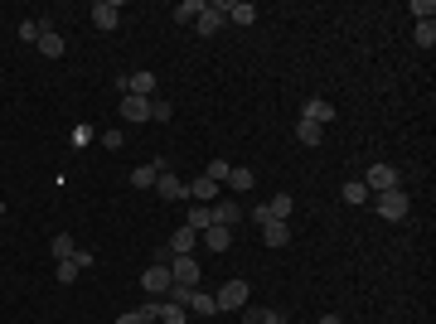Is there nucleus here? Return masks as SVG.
<instances>
[{
	"label": "nucleus",
	"instance_id": "33",
	"mask_svg": "<svg viewBox=\"0 0 436 324\" xmlns=\"http://www.w3.org/2000/svg\"><path fill=\"white\" fill-rule=\"evenodd\" d=\"M412 15H417V25H422V20H432V15H436V5H432V0H412Z\"/></svg>",
	"mask_w": 436,
	"mask_h": 324
},
{
	"label": "nucleus",
	"instance_id": "26",
	"mask_svg": "<svg viewBox=\"0 0 436 324\" xmlns=\"http://www.w3.org/2000/svg\"><path fill=\"white\" fill-rule=\"evenodd\" d=\"M369 199H374V194L364 189V179H349V184H344V203H369Z\"/></svg>",
	"mask_w": 436,
	"mask_h": 324
},
{
	"label": "nucleus",
	"instance_id": "37",
	"mask_svg": "<svg viewBox=\"0 0 436 324\" xmlns=\"http://www.w3.org/2000/svg\"><path fill=\"white\" fill-rule=\"evenodd\" d=\"M116 324H146V320H141V310H131V315H116Z\"/></svg>",
	"mask_w": 436,
	"mask_h": 324
},
{
	"label": "nucleus",
	"instance_id": "29",
	"mask_svg": "<svg viewBox=\"0 0 436 324\" xmlns=\"http://www.w3.org/2000/svg\"><path fill=\"white\" fill-rule=\"evenodd\" d=\"M185 228H194V233L214 228V218H209V208H190V218H185Z\"/></svg>",
	"mask_w": 436,
	"mask_h": 324
},
{
	"label": "nucleus",
	"instance_id": "10",
	"mask_svg": "<svg viewBox=\"0 0 436 324\" xmlns=\"http://www.w3.org/2000/svg\"><path fill=\"white\" fill-rule=\"evenodd\" d=\"M126 92H131V97H156V73H151V68L131 73V78H126Z\"/></svg>",
	"mask_w": 436,
	"mask_h": 324
},
{
	"label": "nucleus",
	"instance_id": "9",
	"mask_svg": "<svg viewBox=\"0 0 436 324\" xmlns=\"http://www.w3.org/2000/svg\"><path fill=\"white\" fill-rule=\"evenodd\" d=\"M223 20H233V25H252V20H257V5H252V0H223Z\"/></svg>",
	"mask_w": 436,
	"mask_h": 324
},
{
	"label": "nucleus",
	"instance_id": "32",
	"mask_svg": "<svg viewBox=\"0 0 436 324\" xmlns=\"http://www.w3.org/2000/svg\"><path fill=\"white\" fill-rule=\"evenodd\" d=\"M78 281V262H58V286H73Z\"/></svg>",
	"mask_w": 436,
	"mask_h": 324
},
{
	"label": "nucleus",
	"instance_id": "8",
	"mask_svg": "<svg viewBox=\"0 0 436 324\" xmlns=\"http://www.w3.org/2000/svg\"><path fill=\"white\" fill-rule=\"evenodd\" d=\"M194 29H199L204 39H214L218 29H223V5H209V0H204V15L194 20Z\"/></svg>",
	"mask_w": 436,
	"mask_h": 324
},
{
	"label": "nucleus",
	"instance_id": "28",
	"mask_svg": "<svg viewBox=\"0 0 436 324\" xmlns=\"http://www.w3.org/2000/svg\"><path fill=\"white\" fill-rule=\"evenodd\" d=\"M276 320H281L276 310H247L243 305V324H276Z\"/></svg>",
	"mask_w": 436,
	"mask_h": 324
},
{
	"label": "nucleus",
	"instance_id": "15",
	"mask_svg": "<svg viewBox=\"0 0 436 324\" xmlns=\"http://www.w3.org/2000/svg\"><path fill=\"white\" fill-rule=\"evenodd\" d=\"M262 208H267V218H276V223H286V218H291V208H296V203H291V194H272V199H267Z\"/></svg>",
	"mask_w": 436,
	"mask_h": 324
},
{
	"label": "nucleus",
	"instance_id": "27",
	"mask_svg": "<svg viewBox=\"0 0 436 324\" xmlns=\"http://www.w3.org/2000/svg\"><path fill=\"white\" fill-rule=\"evenodd\" d=\"M185 320H190V310H180V305L160 300V324H185Z\"/></svg>",
	"mask_w": 436,
	"mask_h": 324
},
{
	"label": "nucleus",
	"instance_id": "36",
	"mask_svg": "<svg viewBox=\"0 0 436 324\" xmlns=\"http://www.w3.org/2000/svg\"><path fill=\"white\" fill-rule=\"evenodd\" d=\"M20 39L34 44V39H39V20H25V25H20Z\"/></svg>",
	"mask_w": 436,
	"mask_h": 324
},
{
	"label": "nucleus",
	"instance_id": "21",
	"mask_svg": "<svg viewBox=\"0 0 436 324\" xmlns=\"http://www.w3.org/2000/svg\"><path fill=\"white\" fill-rule=\"evenodd\" d=\"M199 15H204V0H180L175 5V20H185V25H194Z\"/></svg>",
	"mask_w": 436,
	"mask_h": 324
},
{
	"label": "nucleus",
	"instance_id": "25",
	"mask_svg": "<svg viewBox=\"0 0 436 324\" xmlns=\"http://www.w3.org/2000/svg\"><path fill=\"white\" fill-rule=\"evenodd\" d=\"M194 291H199V286H170V305H180V310H190V300H194Z\"/></svg>",
	"mask_w": 436,
	"mask_h": 324
},
{
	"label": "nucleus",
	"instance_id": "39",
	"mask_svg": "<svg viewBox=\"0 0 436 324\" xmlns=\"http://www.w3.org/2000/svg\"><path fill=\"white\" fill-rule=\"evenodd\" d=\"M276 324H286V315H281V320H276Z\"/></svg>",
	"mask_w": 436,
	"mask_h": 324
},
{
	"label": "nucleus",
	"instance_id": "7",
	"mask_svg": "<svg viewBox=\"0 0 436 324\" xmlns=\"http://www.w3.org/2000/svg\"><path fill=\"white\" fill-rule=\"evenodd\" d=\"M92 25L97 29H116L121 25V5H116V0H97V5H92Z\"/></svg>",
	"mask_w": 436,
	"mask_h": 324
},
{
	"label": "nucleus",
	"instance_id": "19",
	"mask_svg": "<svg viewBox=\"0 0 436 324\" xmlns=\"http://www.w3.org/2000/svg\"><path fill=\"white\" fill-rule=\"evenodd\" d=\"M296 140H300V145H320V140H325V126H315V121H305V116H300Z\"/></svg>",
	"mask_w": 436,
	"mask_h": 324
},
{
	"label": "nucleus",
	"instance_id": "12",
	"mask_svg": "<svg viewBox=\"0 0 436 324\" xmlns=\"http://www.w3.org/2000/svg\"><path fill=\"white\" fill-rule=\"evenodd\" d=\"M300 116H305V121H315V126H325V121H334V107H329L325 97H310Z\"/></svg>",
	"mask_w": 436,
	"mask_h": 324
},
{
	"label": "nucleus",
	"instance_id": "31",
	"mask_svg": "<svg viewBox=\"0 0 436 324\" xmlns=\"http://www.w3.org/2000/svg\"><path fill=\"white\" fill-rule=\"evenodd\" d=\"M170 102H165V97H151V121H170Z\"/></svg>",
	"mask_w": 436,
	"mask_h": 324
},
{
	"label": "nucleus",
	"instance_id": "16",
	"mask_svg": "<svg viewBox=\"0 0 436 324\" xmlns=\"http://www.w3.org/2000/svg\"><path fill=\"white\" fill-rule=\"evenodd\" d=\"M262 242H267V247H286V242H291V228L276 223V218H272V223H262Z\"/></svg>",
	"mask_w": 436,
	"mask_h": 324
},
{
	"label": "nucleus",
	"instance_id": "30",
	"mask_svg": "<svg viewBox=\"0 0 436 324\" xmlns=\"http://www.w3.org/2000/svg\"><path fill=\"white\" fill-rule=\"evenodd\" d=\"M417 44H422V49L436 44V20H422V25H417Z\"/></svg>",
	"mask_w": 436,
	"mask_h": 324
},
{
	"label": "nucleus",
	"instance_id": "4",
	"mask_svg": "<svg viewBox=\"0 0 436 324\" xmlns=\"http://www.w3.org/2000/svg\"><path fill=\"white\" fill-rule=\"evenodd\" d=\"M214 305L218 310H243L247 305V281H223L214 291Z\"/></svg>",
	"mask_w": 436,
	"mask_h": 324
},
{
	"label": "nucleus",
	"instance_id": "23",
	"mask_svg": "<svg viewBox=\"0 0 436 324\" xmlns=\"http://www.w3.org/2000/svg\"><path fill=\"white\" fill-rule=\"evenodd\" d=\"M252 184H257V174H252V169H228V189H252Z\"/></svg>",
	"mask_w": 436,
	"mask_h": 324
},
{
	"label": "nucleus",
	"instance_id": "38",
	"mask_svg": "<svg viewBox=\"0 0 436 324\" xmlns=\"http://www.w3.org/2000/svg\"><path fill=\"white\" fill-rule=\"evenodd\" d=\"M320 324H344V320H339V315H320Z\"/></svg>",
	"mask_w": 436,
	"mask_h": 324
},
{
	"label": "nucleus",
	"instance_id": "35",
	"mask_svg": "<svg viewBox=\"0 0 436 324\" xmlns=\"http://www.w3.org/2000/svg\"><path fill=\"white\" fill-rule=\"evenodd\" d=\"M121 140H126L121 131H102V150H121Z\"/></svg>",
	"mask_w": 436,
	"mask_h": 324
},
{
	"label": "nucleus",
	"instance_id": "5",
	"mask_svg": "<svg viewBox=\"0 0 436 324\" xmlns=\"http://www.w3.org/2000/svg\"><path fill=\"white\" fill-rule=\"evenodd\" d=\"M165 169H170V164H165V160H151V164H136V169H131V189H156V179H160Z\"/></svg>",
	"mask_w": 436,
	"mask_h": 324
},
{
	"label": "nucleus",
	"instance_id": "3",
	"mask_svg": "<svg viewBox=\"0 0 436 324\" xmlns=\"http://www.w3.org/2000/svg\"><path fill=\"white\" fill-rule=\"evenodd\" d=\"M364 189H369V194L398 189V169H393V164H369V169H364Z\"/></svg>",
	"mask_w": 436,
	"mask_h": 324
},
{
	"label": "nucleus",
	"instance_id": "22",
	"mask_svg": "<svg viewBox=\"0 0 436 324\" xmlns=\"http://www.w3.org/2000/svg\"><path fill=\"white\" fill-rule=\"evenodd\" d=\"M190 315H218L214 296H209V291H194V300H190Z\"/></svg>",
	"mask_w": 436,
	"mask_h": 324
},
{
	"label": "nucleus",
	"instance_id": "2",
	"mask_svg": "<svg viewBox=\"0 0 436 324\" xmlns=\"http://www.w3.org/2000/svg\"><path fill=\"white\" fill-rule=\"evenodd\" d=\"M170 286H175V276H170L165 262H156V267L141 271V291H146L151 300H165V296H170Z\"/></svg>",
	"mask_w": 436,
	"mask_h": 324
},
{
	"label": "nucleus",
	"instance_id": "1",
	"mask_svg": "<svg viewBox=\"0 0 436 324\" xmlns=\"http://www.w3.org/2000/svg\"><path fill=\"white\" fill-rule=\"evenodd\" d=\"M408 194L403 189H388V194H374V213L378 218H388V223H403V218H408Z\"/></svg>",
	"mask_w": 436,
	"mask_h": 324
},
{
	"label": "nucleus",
	"instance_id": "14",
	"mask_svg": "<svg viewBox=\"0 0 436 324\" xmlns=\"http://www.w3.org/2000/svg\"><path fill=\"white\" fill-rule=\"evenodd\" d=\"M156 189H160V199H170V203H175V199H185V179H180V174H170V169H165L160 179H156Z\"/></svg>",
	"mask_w": 436,
	"mask_h": 324
},
{
	"label": "nucleus",
	"instance_id": "24",
	"mask_svg": "<svg viewBox=\"0 0 436 324\" xmlns=\"http://www.w3.org/2000/svg\"><path fill=\"white\" fill-rule=\"evenodd\" d=\"M228 169H233L228 160H209V164H204V179H214V184H228Z\"/></svg>",
	"mask_w": 436,
	"mask_h": 324
},
{
	"label": "nucleus",
	"instance_id": "34",
	"mask_svg": "<svg viewBox=\"0 0 436 324\" xmlns=\"http://www.w3.org/2000/svg\"><path fill=\"white\" fill-rule=\"evenodd\" d=\"M141 320H146V324H160V300H146V305H141Z\"/></svg>",
	"mask_w": 436,
	"mask_h": 324
},
{
	"label": "nucleus",
	"instance_id": "17",
	"mask_svg": "<svg viewBox=\"0 0 436 324\" xmlns=\"http://www.w3.org/2000/svg\"><path fill=\"white\" fill-rule=\"evenodd\" d=\"M209 218H214V228H233L238 218H243V208L228 199V203H218V208H209Z\"/></svg>",
	"mask_w": 436,
	"mask_h": 324
},
{
	"label": "nucleus",
	"instance_id": "13",
	"mask_svg": "<svg viewBox=\"0 0 436 324\" xmlns=\"http://www.w3.org/2000/svg\"><path fill=\"white\" fill-rule=\"evenodd\" d=\"M39 54H44V58H63V54H68V44H63V34H58V29L39 34Z\"/></svg>",
	"mask_w": 436,
	"mask_h": 324
},
{
	"label": "nucleus",
	"instance_id": "18",
	"mask_svg": "<svg viewBox=\"0 0 436 324\" xmlns=\"http://www.w3.org/2000/svg\"><path fill=\"white\" fill-rule=\"evenodd\" d=\"M199 238H204V247H214V252H228V242H233V228H204Z\"/></svg>",
	"mask_w": 436,
	"mask_h": 324
},
{
	"label": "nucleus",
	"instance_id": "20",
	"mask_svg": "<svg viewBox=\"0 0 436 324\" xmlns=\"http://www.w3.org/2000/svg\"><path fill=\"white\" fill-rule=\"evenodd\" d=\"M49 252H54L58 262H73V252H78V242H73L68 233H54V242H49Z\"/></svg>",
	"mask_w": 436,
	"mask_h": 324
},
{
	"label": "nucleus",
	"instance_id": "11",
	"mask_svg": "<svg viewBox=\"0 0 436 324\" xmlns=\"http://www.w3.org/2000/svg\"><path fill=\"white\" fill-rule=\"evenodd\" d=\"M121 116H126V121H151V97H131V92H126V97H121Z\"/></svg>",
	"mask_w": 436,
	"mask_h": 324
},
{
	"label": "nucleus",
	"instance_id": "6",
	"mask_svg": "<svg viewBox=\"0 0 436 324\" xmlns=\"http://www.w3.org/2000/svg\"><path fill=\"white\" fill-rule=\"evenodd\" d=\"M170 276H175V286H199V262L194 257H170Z\"/></svg>",
	"mask_w": 436,
	"mask_h": 324
}]
</instances>
